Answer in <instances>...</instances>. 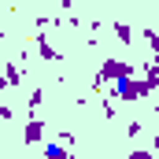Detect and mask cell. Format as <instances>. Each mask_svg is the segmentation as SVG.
I'll use <instances>...</instances> for the list:
<instances>
[{"label":"cell","instance_id":"obj_11","mask_svg":"<svg viewBox=\"0 0 159 159\" xmlns=\"http://www.w3.org/2000/svg\"><path fill=\"white\" fill-rule=\"evenodd\" d=\"M0 89H7V81H4V74H0Z\"/></svg>","mask_w":159,"mask_h":159},{"label":"cell","instance_id":"obj_3","mask_svg":"<svg viewBox=\"0 0 159 159\" xmlns=\"http://www.w3.org/2000/svg\"><path fill=\"white\" fill-rule=\"evenodd\" d=\"M41 137H44V119L34 115V119L26 122V129H22V141L26 144H41Z\"/></svg>","mask_w":159,"mask_h":159},{"label":"cell","instance_id":"obj_9","mask_svg":"<svg viewBox=\"0 0 159 159\" xmlns=\"http://www.w3.org/2000/svg\"><path fill=\"white\" fill-rule=\"evenodd\" d=\"M144 41H148V48H152V52H159V37H156V30H144Z\"/></svg>","mask_w":159,"mask_h":159},{"label":"cell","instance_id":"obj_8","mask_svg":"<svg viewBox=\"0 0 159 159\" xmlns=\"http://www.w3.org/2000/svg\"><path fill=\"white\" fill-rule=\"evenodd\" d=\"M129 159H156V152H152V148H133Z\"/></svg>","mask_w":159,"mask_h":159},{"label":"cell","instance_id":"obj_4","mask_svg":"<svg viewBox=\"0 0 159 159\" xmlns=\"http://www.w3.org/2000/svg\"><path fill=\"white\" fill-rule=\"evenodd\" d=\"M0 74L7 81V89H19V85H22V67H19V63H0Z\"/></svg>","mask_w":159,"mask_h":159},{"label":"cell","instance_id":"obj_6","mask_svg":"<svg viewBox=\"0 0 159 159\" xmlns=\"http://www.w3.org/2000/svg\"><path fill=\"white\" fill-rule=\"evenodd\" d=\"M37 52H41V59H48V63H56V59H59V52L52 48V41L44 37V34H37Z\"/></svg>","mask_w":159,"mask_h":159},{"label":"cell","instance_id":"obj_2","mask_svg":"<svg viewBox=\"0 0 159 159\" xmlns=\"http://www.w3.org/2000/svg\"><path fill=\"white\" fill-rule=\"evenodd\" d=\"M111 96L122 100V104H129V100H144V96H152V89H148L141 78H122V81H115Z\"/></svg>","mask_w":159,"mask_h":159},{"label":"cell","instance_id":"obj_7","mask_svg":"<svg viewBox=\"0 0 159 159\" xmlns=\"http://www.w3.org/2000/svg\"><path fill=\"white\" fill-rule=\"evenodd\" d=\"M115 37H119L122 44H129V41H133V30H129L126 22H115Z\"/></svg>","mask_w":159,"mask_h":159},{"label":"cell","instance_id":"obj_1","mask_svg":"<svg viewBox=\"0 0 159 159\" xmlns=\"http://www.w3.org/2000/svg\"><path fill=\"white\" fill-rule=\"evenodd\" d=\"M122 78H133V63L129 59H104L100 63V74H96V89L104 85V81H122Z\"/></svg>","mask_w":159,"mask_h":159},{"label":"cell","instance_id":"obj_5","mask_svg":"<svg viewBox=\"0 0 159 159\" xmlns=\"http://www.w3.org/2000/svg\"><path fill=\"white\" fill-rule=\"evenodd\" d=\"M41 156H44V159H74V152L63 148V144H56V141H48V144L41 148Z\"/></svg>","mask_w":159,"mask_h":159},{"label":"cell","instance_id":"obj_10","mask_svg":"<svg viewBox=\"0 0 159 159\" xmlns=\"http://www.w3.org/2000/svg\"><path fill=\"white\" fill-rule=\"evenodd\" d=\"M37 104H41V89H34L30 93V111H37Z\"/></svg>","mask_w":159,"mask_h":159}]
</instances>
